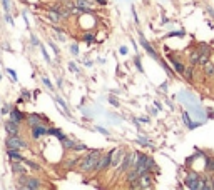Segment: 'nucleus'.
I'll return each instance as SVG.
<instances>
[{
    "label": "nucleus",
    "instance_id": "obj_1",
    "mask_svg": "<svg viewBox=\"0 0 214 190\" xmlns=\"http://www.w3.org/2000/svg\"><path fill=\"white\" fill-rule=\"evenodd\" d=\"M101 157H102V152H101V150H92V152H89V155H85V157L80 158V162H79V169L82 170V172H89V170H94Z\"/></svg>",
    "mask_w": 214,
    "mask_h": 190
},
{
    "label": "nucleus",
    "instance_id": "obj_2",
    "mask_svg": "<svg viewBox=\"0 0 214 190\" xmlns=\"http://www.w3.org/2000/svg\"><path fill=\"white\" fill-rule=\"evenodd\" d=\"M5 147L7 148H15V150H22L27 147V142L18 135H8L5 140Z\"/></svg>",
    "mask_w": 214,
    "mask_h": 190
},
{
    "label": "nucleus",
    "instance_id": "obj_3",
    "mask_svg": "<svg viewBox=\"0 0 214 190\" xmlns=\"http://www.w3.org/2000/svg\"><path fill=\"white\" fill-rule=\"evenodd\" d=\"M18 187L27 188V190H34V188H40V182H39V179H34V177H20Z\"/></svg>",
    "mask_w": 214,
    "mask_h": 190
},
{
    "label": "nucleus",
    "instance_id": "obj_4",
    "mask_svg": "<svg viewBox=\"0 0 214 190\" xmlns=\"http://www.w3.org/2000/svg\"><path fill=\"white\" fill-rule=\"evenodd\" d=\"M186 187L191 190H199V182H201V177L197 172H189V175L186 177Z\"/></svg>",
    "mask_w": 214,
    "mask_h": 190
},
{
    "label": "nucleus",
    "instance_id": "obj_5",
    "mask_svg": "<svg viewBox=\"0 0 214 190\" xmlns=\"http://www.w3.org/2000/svg\"><path fill=\"white\" fill-rule=\"evenodd\" d=\"M139 42H141V45H142V47H144V50H145V52H147V54H149V55H151V57H152V58H156V60H157V62H159V60H161V57H159V54H157V52H156V50H154V48H152V45H151V43H149V42H147V39H145V37H144V35H142V33H139Z\"/></svg>",
    "mask_w": 214,
    "mask_h": 190
},
{
    "label": "nucleus",
    "instance_id": "obj_6",
    "mask_svg": "<svg viewBox=\"0 0 214 190\" xmlns=\"http://www.w3.org/2000/svg\"><path fill=\"white\" fill-rule=\"evenodd\" d=\"M139 188H151L154 185V177L151 175V172H145L139 177Z\"/></svg>",
    "mask_w": 214,
    "mask_h": 190
},
{
    "label": "nucleus",
    "instance_id": "obj_7",
    "mask_svg": "<svg viewBox=\"0 0 214 190\" xmlns=\"http://www.w3.org/2000/svg\"><path fill=\"white\" fill-rule=\"evenodd\" d=\"M110 160H112V150H110L109 154L102 155V157L99 158V162H97V165H95L94 170H105V169H109V167H110Z\"/></svg>",
    "mask_w": 214,
    "mask_h": 190
},
{
    "label": "nucleus",
    "instance_id": "obj_8",
    "mask_svg": "<svg viewBox=\"0 0 214 190\" xmlns=\"http://www.w3.org/2000/svg\"><path fill=\"white\" fill-rule=\"evenodd\" d=\"M124 155H126V150H124V148H116V150H112V160H110V169H114V167H119L120 160H124Z\"/></svg>",
    "mask_w": 214,
    "mask_h": 190
},
{
    "label": "nucleus",
    "instance_id": "obj_9",
    "mask_svg": "<svg viewBox=\"0 0 214 190\" xmlns=\"http://www.w3.org/2000/svg\"><path fill=\"white\" fill-rule=\"evenodd\" d=\"M5 132H7L8 135H18V132H20V123L14 122V120L5 122Z\"/></svg>",
    "mask_w": 214,
    "mask_h": 190
},
{
    "label": "nucleus",
    "instance_id": "obj_10",
    "mask_svg": "<svg viewBox=\"0 0 214 190\" xmlns=\"http://www.w3.org/2000/svg\"><path fill=\"white\" fill-rule=\"evenodd\" d=\"M32 129V137L34 139H40L42 135H47L49 133V129L44 125V123H40V125H34V127H30Z\"/></svg>",
    "mask_w": 214,
    "mask_h": 190
},
{
    "label": "nucleus",
    "instance_id": "obj_11",
    "mask_svg": "<svg viewBox=\"0 0 214 190\" xmlns=\"http://www.w3.org/2000/svg\"><path fill=\"white\" fill-rule=\"evenodd\" d=\"M74 5L82 8V10H89V12L94 8V4H92L91 0H74Z\"/></svg>",
    "mask_w": 214,
    "mask_h": 190
},
{
    "label": "nucleus",
    "instance_id": "obj_12",
    "mask_svg": "<svg viewBox=\"0 0 214 190\" xmlns=\"http://www.w3.org/2000/svg\"><path fill=\"white\" fill-rule=\"evenodd\" d=\"M25 117H27V115H24L18 108H12V110H10V120H14V122L20 123L22 120H25Z\"/></svg>",
    "mask_w": 214,
    "mask_h": 190
},
{
    "label": "nucleus",
    "instance_id": "obj_13",
    "mask_svg": "<svg viewBox=\"0 0 214 190\" xmlns=\"http://www.w3.org/2000/svg\"><path fill=\"white\" fill-rule=\"evenodd\" d=\"M7 155L10 160L15 162H24V157L20 155V150H15V148H7Z\"/></svg>",
    "mask_w": 214,
    "mask_h": 190
},
{
    "label": "nucleus",
    "instance_id": "obj_14",
    "mask_svg": "<svg viewBox=\"0 0 214 190\" xmlns=\"http://www.w3.org/2000/svg\"><path fill=\"white\" fill-rule=\"evenodd\" d=\"M45 18H47L50 23H59V22H60V14L54 8V10H50V12L45 14Z\"/></svg>",
    "mask_w": 214,
    "mask_h": 190
},
{
    "label": "nucleus",
    "instance_id": "obj_15",
    "mask_svg": "<svg viewBox=\"0 0 214 190\" xmlns=\"http://www.w3.org/2000/svg\"><path fill=\"white\" fill-rule=\"evenodd\" d=\"M25 120H27V123H29L30 127H34V125H40V123H44V122H42V118H39V115H35V114H30V115H27V117H25Z\"/></svg>",
    "mask_w": 214,
    "mask_h": 190
},
{
    "label": "nucleus",
    "instance_id": "obj_16",
    "mask_svg": "<svg viewBox=\"0 0 214 190\" xmlns=\"http://www.w3.org/2000/svg\"><path fill=\"white\" fill-rule=\"evenodd\" d=\"M171 64H172V67H174V70H176V72H177V73H181V75H182V73H184V70H186V68H184V65H182L181 62L177 60V58L171 57Z\"/></svg>",
    "mask_w": 214,
    "mask_h": 190
},
{
    "label": "nucleus",
    "instance_id": "obj_17",
    "mask_svg": "<svg viewBox=\"0 0 214 190\" xmlns=\"http://www.w3.org/2000/svg\"><path fill=\"white\" fill-rule=\"evenodd\" d=\"M182 120L186 122V125H187L189 129H194V127H197V125L201 123V122H191V118H189V114H187V112H184V114H182Z\"/></svg>",
    "mask_w": 214,
    "mask_h": 190
},
{
    "label": "nucleus",
    "instance_id": "obj_18",
    "mask_svg": "<svg viewBox=\"0 0 214 190\" xmlns=\"http://www.w3.org/2000/svg\"><path fill=\"white\" fill-rule=\"evenodd\" d=\"M209 188H211V179H207V177H201L199 190H209Z\"/></svg>",
    "mask_w": 214,
    "mask_h": 190
},
{
    "label": "nucleus",
    "instance_id": "obj_19",
    "mask_svg": "<svg viewBox=\"0 0 214 190\" xmlns=\"http://www.w3.org/2000/svg\"><path fill=\"white\" fill-rule=\"evenodd\" d=\"M12 170H14L15 173H20V175H24V173H25V169H24L20 164H17L15 160H12Z\"/></svg>",
    "mask_w": 214,
    "mask_h": 190
},
{
    "label": "nucleus",
    "instance_id": "obj_20",
    "mask_svg": "<svg viewBox=\"0 0 214 190\" xmlns=\"http://www.w3.org/2000/svg\"><path fill=\"white\" fill-rule=\"evenodd\" d=\"M204 72L207 73L209 77H214V65L211 64V62H207V64H204Z\"/></svg>",
    "mask_w": 214,
    "mask_h": 190
},
{
    "label": "nucleus",
    "instance_id": "obj_21",
    "mask_svg": "<svg viewBox=\"0 0 214 190\" xmlns=\"http://www.w3.org/2000/svg\"><path fill=\"white\" fill-rule=\"evenodd\" d=\"M49 133H52V135L59 137V140H62V139H64V137H65V135H64V133H62V132H60V130H59V129H49Z\"/></svg>",
    "mask_w": 214,
    "mask_h": 190
},
{
    "label": "nucleus",
    "instance_id": "obj_22",
    "mask_svg": "<svg viewBox=\"0 0 214 190\" xmlns=\"http://www.w3.org/2000/svg\"><path fill=\"white\" fill-rule=\"evenodd\" d=\"M206 170L207 172H214V158H207L206 160Z\"/></svg>",
    "mask_w": 214,
    "mask_h": 190
},
{
    "label": "nucleus",
    "instance_id": "obj_23",
    "mask_svg": "<svg viewBox=\"0 0 214 190\" xmlns=\"http://www.w3.org/2000/svg\"><path fill=\"white\" fill-rule=\"evenodd\" d=\"M55 102H57V105H59V107H62V108H64V112H65V114H67V112H69V108H67L65 102L62 100L60 97H57V98H55Z\"/></svg>",
    "mask_w": 214,
    "mask_h": 190
},
{
    "label": "nucleus",
    "instance_id": "obj_24",
    "mask_svg": "<svg viewBox=\"0 0 214 190\" xmlns=\"http://www.w3.org/2000/svg\"><path fill=\"white\" fill-rule=\"evenodd\" d=\"M92 40H94V33H92V32H87L85 35H84V42H85V43H91Z\"/></svg>",
    "mask_w": 214,
    "mask_h": 190
},
{
    "label": "nucleus",
    "instance_id": "obj_25",
    "mask_svg": "<svg viewBox=\"0 0 214 190\" xmlns=\"http://www.w3.org/2000/svg\"><path fill=\"white\" fill-rule=\"evenodd\" d=\"M42 82H44V85L47 87L49 90H54V85H52V82L47 79V77H42Z\"/></svg>",
    "mask_w": 214,
    "mask_h": 190
},
{
    "label": "nucleus",
    "instance_id": "obj_26",
    "mask_svg": "<svg viewBox=\"0 0 214 190\" xmlns=\"http://www.w3.org/2000/svg\"><path fill=\"white\" fill-rule=\"evenodd\" d=\"M2 5H4L5 14H8V12H10V0H2Z\"/></svg>",
    "mask_w": 214,
    "mask_h": 190
},
{
    "label": "nucleus",
    "instance_id": "obj_27",
    "mask_svg": "<svg viewBox=\"0 0 214 190\" xmlns=\"http://www.w3.org/2000/svg\"><path fill=\"white\" fill-rule=\"evenodd\" d=\"M184 75H186V80H189V82H191V80H192V68H186Z\"/></svg>",
    "mask_w": 214,
    "mask_h": 190
},
{
    "label": "nucleus",
    "instance_id": "obj_28",
    "mask_svg": "<svg viewBox=\"0 0 214 190\" xmlns=\"http://www.w3.org/2000/svg\"><path fill=\"white\" fill-rule=\"evenodd\" d=\"M167 37H184V30H179V32H169Z\"/></svg>",
    "mask_w": 214,
    "mask_h": 190
},
{
    "label": "nucleus",
    "instance_id": "obj_29",
    "mask_svg": "<svg viewBox=\"0 0 214 190\" xmlns=\"http://www.w3.org/2000/svg\"><path fill=\"white\" fill-rule=\"evenodd\" d=\"M40 50H42V55H44V58H45V60L49 62V64H50V57H49L47 50H45V48H44V47H42V45H40Z\"/></svg>",
    "mask_w": 214,
    "mask_h": 190
},
{
    "label": "nucleus",
    "instance_id": "obj_30",
    "mask_svg": "<svg viewBox=\"0 0 214 190\" xmlns=\"http://www.w3.org/2000/svg\"><path fill=\"white\" fill-rule=\"evenodd\" d=\"M70 52H72L74 55H79V45H77V43H74V45H70Z\"/></svg>",
    "mask_w": 214,
    "mask_h": 190
},
{
    "label": "nucleus",
    "instance_id": "obj_31",
    "mask_svg": "<svg viewBox=\"0 0 214 190\" xmlns=\"http://www.w3.org/2000/svg\"><path fill=\"white\" fill-rule=\"evenodd\" d=\"M7 73L12 77V80H14V82L17 80V73H15V70H12V68H7Z\"/></svg>",
    "mask_w": 214,
    "mask_h": 190
},
{
    "label": "nucleus",
    "instance_id": "obj_32",
    "mask_svg": "<svg viewBox=\"0 0 214 190\" xmlns=\"http://www.w3.org/2000/svg\"><path fill=\"white\" fill-rule=\"evenodd\" d=\"M69 70H70V72H79V68H77V65L74 64V62H70V64H69Z\"/></svg>",
    "mask_w": 214,
    "mask_h": 190
},
{
    "label": "nucleus",
    "instance_id": "obj_33",
    "mask_svg": "<svg viewBox=\"0 0 214 190\" xmlns=\"http://www.w3.org/2000/svg\"><path fill=\"white\" fill-rule=\"evenodd\" d=\"M12 110V108H10V105H4V108H2V112H0V114H2V115H5V114H8V112H10Z\"/></svg>",
    "mask_w": 214,
    "mask_h": 190
},
{
    "label": "nucleus",
    "instance_id": "obj_34",
    "mask_svg": "<svg viewBox=\"0 0 214 190\" xmlns=\"http://www.w3.org/2000/svg\"><path fill=\"white\" fill-rule=\"evenodd\" d=\"M85 148H87V147L82 145V144H75V145H74V150H85Z\"/></svg>",
    "mask_w": 214,
    "mask_h": 190
},
{
    "label": "nucleus",
    "instance_id": "obj_35",
    "mask_svg": "<svg viewBox=\"0 0 214 190\" xmlns=\"http://www.w3.org/2000/svg\"><path fill=\"white\" fill-rule=\"evenodd\" d=\"M5 20L10 23V25H14V20H12V17H10V14H5Z\"/></svg>",
    "mask_w": 214,
    "mask_h": 190
},
{
    "label": "nucleus",
    "instance_id": "obj_36",
    "mask_svg": "<svg viewBox=\"0 0 214 190\" xmlns=\"http://www.w3.org/2000/svg\"><path fill=\"white\" fill-rule=\"evenodd\" d=\"M136 65H137V68L142 72V65H141V60H139V57H136Z\"/></svg>",
    "mask_w": 214,
    "mask_h": 190
},
{
    "label": "nucleus",
    "instance_id": "obj_37",
    "mask_svg": "<svg viewBox=\"0 0 214 190\" xmlns=\"http://www.w3.org/2000/svg\"><path fill=\"white\" fill-rule=\"evenodd\" d=\"M119 52H120V55H126L127 54V47H120Z\"/></svg>",
    "mask_w": 214,
    "mask_h": 190
},
{
    "label": "nucleus",
    "instance_id": "obj_38",
    "mask_svg": "<svg viewBox=\"0 0 214 190\" xmlns=\"http://www.w3.org/2000/svg\"><path fill=\"white\" fill-rule=\"evenodd\" d=\"M109 100H110V104H112L114 107H117V105H119V102H117V100H116V98H114V97H110Z\"/></svg>",
    "mask_w": 214,
    "mask_h": 190
},
{
    "label": "nucleus",
    "instance_id": "obj_39",
    "mask_svg": "<svg viewBox=\"0 0 214 190\" xmlns=\"http://www.w3.org/2000/svg\"><path fill=\"white\" fill-rule=\"evenodd\" d=\"M97 130H99L101 133H104V135H109V132H107L105 129H102V127H97Z\"/></svg>",
    "mask_w": 214,
    "mask_h": 190
},
{
    "label": "nucleus",
    "instance_id": "obj_40",
    "mask_svg": "<svg viewBox=\"0 0 214 190\" xmlns=\"http://www.w3.org/2000/svg\"><path fill=\"white\" fill-rule=\"evenodd\" d=\"M32 43H35V45H40L39 39H37V37H34V35H32Z\"/></svg>",
    "mask_w": 214,
    "mask_h": 190
},
{
    "label": "nucleus",
    "instance_id": "obj_41",
    "mask_svg": "<svg viewBox=\"0 0 214 190\" xmlns=\"http://www.w3.org/2000/svg\"><path fill=\"white\" fill-rule=\"evenodd\" d=\"M154 105L157 107V110H161V108H162V107H161V104H159V102H154Z\"/></svg>",
    "mask_w": 214,
    "mask_h": 190
},
{
    "label": "nucleus",
    "instance_id": "obj_42",
    "mask_svg": "<svg viewBox=\"0 0 214 190\" xmlns=\"http://www.w3.org/2000/svg\"><path fill=\"white\" fill-rule=\"evenodd\" d=\"M95 2H99V4H102V5L107 4V0H95Z\"/></svg>",
    "mask_w": 214,
    "mask_h": 190
},
{
    "label": "nucleus",
    "instance_id": "obj_43",
    "mask_svg": "<svg viewBox=\"0 0 214 190\" xmlns=\"http://www.w3.org/2000/svg\"><path fill=\"white\" fill-rule=\"evenodd\" d=\"M207 12H209V14H211V15H212V17H214V10H212V8H211V7H207Z\"/></svg>",
    "mask_w": 214,
    "mask_h": 190
},
{
    "label": "nucleus",
    "instance_id": "obj_44",
    "mask_svg": "<svg viewBox=\"0 0 214 190\" xmlns=\"http://www.w3.org/2000/svg\"><path fill=\"white\" fill-rule=\"evenodd\" d=\"M0 115H2V114H0Z\"/></svg>",
    "mask_w": 214,
    "mask_h": 190
}]
</instances>
